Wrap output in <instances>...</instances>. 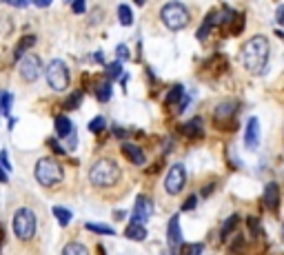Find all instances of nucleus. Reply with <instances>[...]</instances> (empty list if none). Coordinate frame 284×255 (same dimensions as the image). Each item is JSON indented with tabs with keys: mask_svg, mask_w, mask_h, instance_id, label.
I'll use <instances>...</instances> for the list:
<instances>
[{
	"mask_svg": "<svg viewBox=\"0 0 284 255\" xmlns=\"http://www.w3.org/2000/svg\"><path fill=\"white\" fill-rule=\"evenodd\" d=\"M36 224H38L36 213L31 209H27V206H23V209H18L13 213V233H16V238L23 240V242H27V240H31L36 236Z\"/></svg>",
	"mask_w": 284,
	"mask_h": 255,
	"instance_id": "5",
	"label": "nucleus"
},
{
	"mask_svg": "<svg viewBox=\"0 0 284 255\" xmlns=\"http://www.w3.org/2000/svg\"><path fill=\"white\" fill-rule=\"evenodd\" d=\"M202 244H185L180 246V255H202Z\"/></svg>",
	"mask_w": 284,
	"mask_h": 255,
	"instance_id": "30",
	"label": "nucleus"
},
{
	"mask_svg": "<svg viewBox=\"0 0 284 255\" xmlns=\"http://www.w3.org/2000/svg\"><path fill=\"white\" fill-rule=\"evenodd\" d=\"M185 182H187V169L185 164H173L171 169H169L167 178H165V191L169 196H178V193L185 189Z\"/></svg>",
	"mask_w": 284,
	"mask_h": 255,
	"instance_id": "8",
	"label": "nucleus"
},
{
	"mask_svg": "<svg viewBox=\"0 0 284 255\" xmlns=\"http://www.w3.org/2000/svg\"><path fill=\"white\" fill-rule=\"evenodd\" d=\"M0 171L11 173V162H9V153L7 151H0Z\"/></svg>",
	"mask_w": 284,
	"mask_h": 255,
	"instance_id": "32",
	"label": "nucleus"
},
{
	"mask_svg": "<svg viewBox=\"0 0 284 255\" xmlns=\"http://www.w3.org/2000/svg\"><path fill=\"white\" fill-rule=\"evenodd\" d=\"M213 186H215V184H209V186H205V189H202V196H205V198H207V196H209V193H211V191H213Z\"/></svg>",
	"mask_w": 284,
	"mask_h": 255,
	"instance_id": "41",
	"label": "nucleus"
},
{
	"mask_svg": "<svg viewBox=\"0 0 284 255\" xmlns=\"http://www.w3.org/2000/svg\"><path fill=\"white\" fill-rule=\"evenodd\" d=\"M182 98H185V87H182V84H175L173 89L167 93L165 102H167V104H175V102H180Z\"/></svg>",
	"mask_w": 284,
	"mask_h": 255,
	"instance_id": "23",
	"label": "nucleus"
},
{
	"mask_svg": "<svg viewBox=\"0 0 284 255\" xmlns=\"http://www.w3.org/2000/svg\"><path fill=\"white\" fill-rule=\"evenodd\" d=\"M238 111V107H235V102H231V100H227V102H220L218 107H215V120H222V122H225V120H229L233 116V113Z\"/></svg>",
	"mask_w": 284,
	"mask_h": 255,
	"instance_id": "17",
	"label": "nucleus"
},
{
	"mask_svg": "<svg viewBox=\"0 0 284 255\" xmlns=\"http://www.w3.org/2000/svg\"><path fill=\"white\" fill-rule=\"evenodd\" d=\"M195 204H198V198H195V196H191V198H189L185 204H182V209H185V211H191V209H195Z\"/></svg>",
	"mask_w": 284,
	"mask_h": 255,
	"instance_id": "36",
	"label": "nucleus"
},
{
	"mask_svg": "<svg viewBox=\"0 0 284 255\" xmlns=\"http://www.w3.org/2000/svg\"><path fill=\"white\" fill-rule=\"evenodd\" d=\"M282 242H284V224H282Z\"/></svg>",
	"mask_w": 284,
	"mask_h": 255,
	"instance_id": "44",
	"label": "nucleus"
},
{
	"mask_svg": "<svg viewBox=\"0 0 284 255\" xmlns=\"http://www.w3.org/2000/svg\"><path fill=\"white\" fill-rule=\"evenodd\" d=\"M11 104H13V96L11 93H0V113H5L7 118H9V113H11Z\"/></svg>",
	"mask_w": 284,
	"mask_h": 255,
	"instance_id": "27",
	"label": "nucleus"
},
{
	"mask_svg": "<svg viewBox=\"0 0 284 255\" xmlns=\"http://www.w3.org/2000/svg\"><path fill=\"white\" fill-rule=\"evenodd\" d=\"M105 69H107V78H109V82H111V80H118L120 76H123V62H118V60H116V62H109Z\"/></svg>",
	"mask_w": 284,
	"mask_h": 255,
	"instance_id": "26",
	"label": "nucleus"
},
{
	"mask_svg": "<svg viewBox=\"0 0 284 255\" xmlns=\"http://www.w3.org/2000/svg\"><path fill=\"white\" fill-rule=\"evenodd\" d=\"M53 216H56V220H58L60 226H69L73 213L69 209H65V206H53Z\"/></svg>",
	"mask_w": 284,
	"mask_h": 255,
	"instance_id": "19",
	"label": "nucleus"
},
{
	"mask_svg": "<svg viewBox=\"0 0 284 255\" xmlns=\"http://www.w3.org/2000/svg\"><path fill=\"white\" fill-rule=\"evenodd\" d=\"M118 18H120V25H125V27L133 25V13H131V7H129V5H120V7H118Z\"/></svg>",
	"mask_w": 284,
	"mask_h": 255,
	"instance_id": "24",
	"label": "nucleus"
},
{
	"mask_svg": "<svg viewBox=\"0 0 284 255\" xmlns=\"http://www.w3.org/2000/svg\"><path fill=\"white\" fill-rule=\"evenodd\" d=\"M36 7H49V0H36Z\"/></svg>",
	"mask_w": 284,
	"mask_h": 255,
	"instance_id": "42",
	"label": "nucleus"
},
{
	"mask_svg": "<svg viewBox=\"0 0 284 255\" xmlns=\"http://www.w3.org/2000/svg\"><path fill=\"white\" fill-rule=\"evenodd\" d=\"M240 222V216H238V213H233V216H229L227 220H225V224H222V231H220V236L222 238H229V236H231V231L235 229V224H238Z\"/></svg>",
	"mask_w": 284,
	"mask_h": 255,
	"instance_id": "22",
	"label": "nucleus"
},
{
	"mask_svg": "<svg viewBox=\"0 0 284 255\" xmlns=\"http://www.w3.org/2000/svg\"><path fill=\"white\" fill-rule=\"evenodd\" d=\"M123 153L127 156V160H129L131 164H136V166H142L145 164V151L140 149L138 144H133V142H123Z\"/></svg>",
	"mask_w": 284,
	"mask_h": 255,
	"instance_id": "13",
	"label": "nucleus"
},
{
	"mask_svg": "<svg viewBox=\"0 0 284 255\" xmlns=\"http://www.w3.org/2000/svg\"><path fill=\"white\" fill-rule=\"evenodd\" d=\"M269 56H271V45H269V38L260 36V33H258V36H253V38H249L247 42L242 45V49H240V58H242L245 69L255 73V76H260V73L267 71Z\"/></svg>",
	"mask_w": 284,
	"mask_h": 255,
	"instance_id": "1",
	"label": "nucleus"
},
{
	"mask_svg": "<svg viewBox=\"0 0 284 255\" xmlns=\"http://www.w3.org/2000/svg\"><path fill=\"white\" fill-rule=\"evenodd\" d=\"M71 9H73V13H85L87 11V5L83 3V0H76V3L71 5Z\"/></svg>",
	"mask_w": 284,
	"mask_h": 255,
	"instance_id": "34",
	"label": "nucleus"
},
{
	"mask_svg": "<svg viewBox=\"0 0 284 255\" xmlns=\"http://www.w3.org/2000/svg\"><path fill=\"white\" fill-rule=\"evenodd\" d=\"M96 98L100 100V102H107V100L111 98V82H109V80L96 84Z\"/></svg>",
	"mask_w": 284,
	"mask_h": 255,
	"instance_id": "21",
	"label": "nucleus"
},
{
	"mask_svg": "<svg viewBox=\"0 0 284 255\" xmlns=\"http://www.w3.org/2000/svg\"><path fill=\"white\" fill-rule=\"evenodd\" d=\"M153 216V200L147 196H138L136 198V206H133V222L147 224Z\"/></svg>",
	"mask_w": 284,
	"mask_h": 255,
	"instance_id": "9",
	"label": "nucleus"
},
{
	"mask_svg": "<svg viewBox=\"0 0 284 255\" xmlns=\"http://www.w3.org/2000/svg\"><path fill=\"white\" fill-rule=\"evenodd\" d=\"M167 240L173 249L182 246V231H180V216L178 213L171 216V220H169V224H167Z\"/></svg>",
	"mask_w": 284,
	"mask_h": 255,
	"instance_id": "11",
	"label": "nucleus"
},
{
	"mask_svg": "<svg viewBox=\"0 0 284 255\" xmlns=\"http://www.w3.org/2000/svg\"><path fill=\"white\" fill-rule=\"evenodd\" d=\"M49 146H51V149L56 151V153H65V146H60V144L56 142V138H49Z\"/></svg>",
	"mask_w": 284,
	"mask_h": 255,
	"instance_id": "39",
	"label": "nucleus"
},
{
	"mask_svg": "<svg viewBox=\"0 0 284 255\" xmlns=\"http://www.w3.org/2000/svg\"><path fill=\"white\" fill-rule=\"evenodd\" d=\"M80 102H83V93L76 91V93H71V96L65 100V109H78Z\"/></svg>",
	"mask_w": 284,
	"mask_h": 255,
	"instance_id": "29",
	"label": "nucleus"
},
{
	"mask_svg": "<svg viewBox=\"0 0 284 255\" xmlns=\"http://www.w3.org/2000/svg\"><path fill=\"white\" fill-rule=\"evenodd\" d=\"M249 229H251V236H258L260 233V226L255 222V218H249Z\"/></svg>",
	"mask_w": 284,
	"mask_h": 255,
	"instance_id": "38",
	"label": "nucleus"
},
{
	"mask_svg": "<svg viewBox=\"0 0 284 255\" xmlns=\"http://www.w3.org/2000/svg\"><path fill=\"white\" fill-rule=\"evenodd\" d=\"M73 131H76V129H73L71 120L67 118V116H58V118H56V136H58V138L67 140V138H69Z\"/></svg>",
	"mask_w": 284,
	"mask_h": 255,
	"instance_id": "16",
	"label": "nucleus"
},
{
	"mask_svg": "<svg viewBox=\"0 0 284 255\" xmlns=\"http://www.w3.org/2000/svg\"><path fill=\"white\" fill-rule=\"evenodd\" d=\"M18 73L25 82H36L43 73V60H40L36 53H25L18 62Z\"/></svg>",
	"mask_w": 284,
	"mask_h": 255,
	"instance_id": "7",
	"label": "nucleus"
},
{
	"mask_svg": "<svg viewBox=\"0 0 284 255\" xmlns=\"http://www.w3.org/2000/svg\"><path fill=\"white\" fill-rule=\"evenodd\" d=\"M275 20H278V25L284 27V5H280L278 9H275Z\"/></svg>",
	"mask_w": 284,
	"mask_h": 255,
	"instance_id": "37",
	"label": "nucleus"
},
{
	"mask_svg": "<svg viewBox=\"0 0 284 255\" xmlns=\"http://www.w3.org/2000/svg\"><path fill=\"white\" fill-rule=\"evenodd\" d=\"M260 146V120L251 116L247 120V129H245V149L255 151Z\"/></svg>",
	"mask_w": 284,
	"mask_h": 255,
	"instance_id": "10",
	"label": "nucleus"
},
{
	"mask_svg": "<svg viewBox=\"0 0 284 255\" xmlns=\"http://www.w3.org/2000/svg\"><path fill=\"white\" fill-rule=\"evenodd\" d=\"M45 76H47V82L53 91H65L71 82V76H69V67H67L63 60H51L45 69Z\"/></svg>",
	"mask_w": 284,
	"mask_h": 255,
	"instance_id": "6",
	"label": "nucleus"
},
{
	"mask_svg": "<svg viewBox=\"0 0 284 255\" xmlns=\"http://www.w3.org/2000/svg\"><path fill=\"white\" fill-rule=\"evenodd\" d=\"M76 146H78V138H76V131H73L71 136L67 138V149H69V151H73V149H76Z\"/></svg>",
	"mask_w": 284,
	"mask_h": 255,
	"instance_id": "35",
	"label": "nucleus"
},
{
	"mask_svg": "<svg viewBox=\"0 0 284 255\" xmlns=\"http://www.w3.org/2000/svg\"><path fill=\"white\" fill-rule=\"evenodd\" d=\"M93 60L103 65V62H105V56H103V51H96V53H93Z\"/></svg>",
	"mask_w": 284,
	"mask_h": 255,
	"instance_id": "40",
	"label": "nucleus"
},
{
	"mask_svg": "<svg viewBox=\"0 0 284 255\" xmlns=\"http://www.w3.org/2000/svg\"><path fill=\"white\" fill-rule=\"evenodd\" d=\"M33 176H36L38 184L43 186H56L58 182H63L65 178V169L58 160L53 158H40L36 162V169H33Z\"/></svg>",
	"mask_w": 284,
	"mask_h": 255,
	"instance_id": "3",
	"label": "nucleus"
},
{
	"mask_svg": "<svg viewBox=\"0 0 284 255\" xmlns=\"http://www.w3.org/2000/svg\"><path fill=\"white\" fill-rule=\"evenodd\" d=\"M31 45H36V38H33V36H29V38H23V42H20V45L16 47V53H13V58H16V60H20V58L25 56V49H29Z\"/></svg>",
	"mask_w": 284,
	"mask_h": 255,
	"instance_id": "28",
	"label": "nucleus"
},
{
	"mask_svg": "<svg viewBox=\"0 0 284 255\" xmlns=\"http://www.w3.org/2000/svg\"><path fill=\"white\" fill-rule=\"evenodd\" d=\"M105 124H107V120L103 116H98V118H93L91 122H89V131L91 133H100V131L105 129Z\"/></svg>",
	"mask_w": 284,
	"mask_h": 255,
	"instance_id": "31",
	"label": "nucleus"
},
{
	"mask_svg": "<svg viewBox=\"0 0 284 255\" xmlns=\"http://www.w3.org/2000/svg\"><path fill=\"white\" fill-rule=\"evenodd\" d=\"M63 255H89V249L83 242H69L63 249Z\"/></svg>",
	"mask_w": 284,
	"mask_h": 255,
	"instance_id": "20",
	"label": "nucleus"
},
{
	"mask_svg": "<svg viewBox=\"0 0 284 255\" xmlns=\"http://www.w3.org/2000/svg\"><path fill=\"white\" fill-rule=\"evenodd\" d=\"M113 218H116V220H125V211H116V213H113Z\"/></svg>",
	"mask_w": 284,
	"mask_h": 255,
	"instance_id": "43",
	"label": "nucleus"
},
{
	"mask_svg": "<svg viewBox=\"0 0 284 255\" xmlns=\"http://www.w3.org/2000/svg\"><path fill=\"white\" fill-rule=\"evenodd\" d=\"M265 206L269 211H278V206H280V186L275 182H269L265 186Z\"/></svg>",
	"mask_w": 284,
	"mask_h": 255,
	"instance_id": "12",
	"label": "nucleus"
},
{
	"mask_svg": "<svg viewBox=\"0 0 284 255\" xmlns=\"http://www.w3.org/2000/svg\"><path fill=\"white\" fill-rule=\"evenodd\" d=\"M116 56H118V62H125V60L129 58V47H127V45H118L116 47Z\"/></svg>",
	"mask_w": 284,
	"mask_h": 255,
	"instance_id": "33",
	"label": "nucleus"
},
{
	"mask_svg": "<svg viewBox=\"0 0 284 255\" xmlns=\"http://www.w3.org/2000/svg\"><path fill=\"white\" fill-rule=\"evenodd\" d=\"M118 178H120V166L116 164V160H111V158L98 160L89 169V182L93 186H100V189L113 186L118 182Z\"/></svg>",
	"mask_w": 284,
	"mask_h": 255,
	"instance_id": "2",
	"label": "nucleus"
},
{
	"mask_svg": "<svg viewBox=\"0 0 284 255\" xmlns=\"http://www.w3.org/2000/svg\"><path fill=\"white\" fill-rule=\"evenodd\" d=\"M215 25V13H209L207 16V20L202 23V27L198 29V40H205L207 36H209V31H211V27Z\"/></svg>",
	"mask_w": 284,
	"mask_h": 255,
	"instance_id": "25",
	"label": "nucleus"
},
{
	"mask_svg": "<svg viewBox=\"0 0 284 255\" xmlns=\"http://www.w3.org/2000/svg\"><path fill=\"white\" fill-rule=\"evenodd\" d=\"M87 231L98 233V236H116V229H111L109 224H96V222H87L85 224Z\"/></svg>",
	"mask_w": 284,
	"mask_h": 255,
	"instance_id": "18",
	"label": "nucleus"
},
{
	"mask_svg": "<svg viewBox=\"0 0 284 255\" xmlns=\"http://www.w3.org/2000/svg\"><path fill=\"white\" fill-rule=\"evenodd\" d=\"M125 236L129 238V240H136V242H142V240H147V229H145V224L133 222V220H131V222L127 224Z\"/></svg>",
	"mask_w": 284,
	"mask_h": 255,
	"instance_id": "15",
	"label": "nucleus"
},
{
	"mask_svg": "<svg viewBox=\"0 0 284 255\" xmlns=\"http://www.w3.org/2000/svg\"><path fill=\"white\" fill-rule=\"evenodd\" d=\"M160 18H162V23H165L167 29L180 31L189 25V9L182 3H167L160 9Z\"/></svg>",
	"mask_w": 284,
	"mask_h": 255,
	"instance_id": "4",
	"label": "nucleus"
},
{
	"mask_svg": "<svg viewBox=\"0 0 284 255\" xmlns=\"http://www.w3.org/2000/svg\"><path fill=\"white\" fill-rule=\"evenodd\" d=\"M182 133L187 138H202L205 136V122H202V118H191L189 122H185Z\"/></svg>",
	"mask_w": 284,
	"mask_h": 255,
	"instance_id": "14",
	"label": "nucleus"
}]
</instances>
